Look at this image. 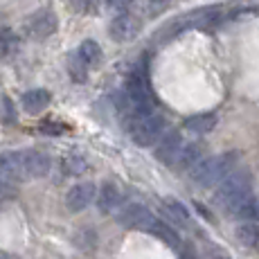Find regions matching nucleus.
<instances>
[{
    "mask_svg": "<svg viewBox=\"0 0 259 259\" xmlns=\"http://www.w3.org/2000/svg\"><path fill=\"white\" fill-rule=\"evenodd\" d=\"M239 153L228 151V153H219V156H210L205 160L196 162L192 169V181L201 187H214L223 181L226 176H230L237 167Z\"/></svg>",
    "mask_w": 259,
    "mask_h": 259,
    "instance_id": "obj_1",
    "label": "nucleus"
},
{
    "mask_svg": "<svg viewBox=\"0 0 259 259\" xmlns=\"http://www.w3.org/2000/svg\"><path fill=\"white\" fill-rule=\"evenodd\" d=\"M165 128L167 119L158 111L128 119V133H131V140L138 147H156V142L165 136Z\"/></svg>",
    "mask_w": 259,
    "mask_h": 259,
    "instance_id": "obj_2",
    "label": "nucleus"
},
{
    "mask_svg": "<svg viewBox=\"0 0 259 259\" xmlns=\"http://www.w3.org/2000/svg\"><path fill=\"white\" fill-rule=\"evenodd\" d=\"M250 185H252V181L248 171H232L230 176H226L219 183L214 201L221 207H226V210H232L239 201H243L250 194Z\"/></svg>",
    "mask_w": 259,
    "mask_h": 259,
    "instance_id": "obj_3",
    "label": "nucleus"
},
{
    "mask_svg": "<svg viewBox=\"0 0 259 259\" xmlns=\"http://www.w3.org/2000/svg\"><path fill=\"white\" fill-rule=\"evenodd\" d=\"M59 29V18L52 9H38L25 21V32L34 41H46Z\"/></svg>",
    "mask_w": 259,
    "mask_h": 259,
    "instance_id": "obj_4",
    "label": "nucleus"
},
{
    "mask_svg": "<svg viewBox=\"0 0 259 259\" xmlns=\"http://www.w3.org/2000/svg\"><path fill=\"white\" fill-rule=\"evenodd\" d=\"M18 162H21L23 181L25 178H43L50 174L52 160L48 153L38 151V149H27V151H18Z\"/></svg>",
    "mask_w": 259,
    "mask_h": 259,
    "instance_id": "obj_5",
    "label": "nucleus"
},
{
    "mask_svg": "<svg viewBox=\"0 0 259 259\" xmlns=\"http://www.w3.org/2000/svg\"><path fill=\"white\" fill-rule=\"evenodd\" d=\"M138 32H140V21H138L136 16H131V14H117L115 18L111 21L108 25V34H111L113 41H133V38L138 36Z\"/></svg>",
    "mask_w": 259,
    "mask_h": 259,
    "instance_id": "obj_6",
    "label": "nucleus"
},
{
    "mask_svg": "<svg viewBox=\"0 0 259 259\" xmlns=\"http://www.w3.org/2000/svg\"><path fill=\"white\" fill-rule=\"evenodd\" d=\"M95 196H97V187L93 185V183H77V185H72L68 189L66 194V205L70 212H83L88 205L95 201Z\"/></svg>",
    "mask_w": 259,
    "mask_h": 259,
    "instance_id": "obj_7",
    "label": "nucleus"
},
{
    "mask_svg": "<svg viewBox=\"0 0 259 259\" xmlns=\"http://www.w3.org/2000/svg\"><path fill=\"white\" fill-rule=\"evenodd\" d=\"M153 219V214L147 210L144 205H138V203H133V205H126L124 210H119L117 214V223L124 228H133V230H144L147 228V223Z\"/></svg>",
    "mask_w": 259,
    "mask_h": 259,
    "instance_id": "obj_8",
    "label": "nucleus"
},
{
    "mask_svg": "<svg viewBox=\"0 0 259 259\" xmlns=\"http://www.w3.org/2000/svg\"><path fill=\"white\" fill-rule=\"evenodd\" d=\"M50 102H52V95H50L46 88H32V91L23 93V97H21L23 111L29 113V115H41L50 106Z\"/></svg>",
    "mask_w": 259,
    "mask_h": 259,
    "instance_id": "obj_9",
    "label": "nucleus"
},
{
    "mask_svg": "<svg viewBox=\"0 0 259 259\" xmlns=\"http://www.w3.org/2000/svg\"><path fill=\"white\" fill-rule=\"evenodd\" d=\"M183 144H185V140H183L181 133H165L156 142V158L169 167V162L176 158V153L183 149Z\"/></svg>",
    "mask_w": 259,
    "mask_h": 259,
    "instance_id": "obj_10",
    "label": "nucleus"
},
{
    "mask_svg": "<svg viewBox=\"0 0 259 259\" xmlns=\"http://www.w3.org/2000/svg\"><path fill=\"white\" fill-rule=\"evenodd\" d=\"M95 201H97V210L102 214H111L117 210L119 201H122V192H119V187L115 183H104L102 189L97 192V196H95Z\"/></svg>",
    "mask_w": 259,
    "mask_h": 259,
    "instance_id": "obj_11",
    "label": "nucleus"
},
{
    "mask_svg": "<svg viewBox=\"0 0 259 259\" xmlns=\"http://www.w3.org/2000/svg\"><path fill=\"white\" fill-rule=\"evenodd\" d=\"M142 232H149V235H153V237L162 239V241H165L167 246H174V248H178V246H181V237H178V232L174 230L171 226H167L165 221H160V219H156V217H153L151 221L147 223V228H144Z\"/></svg>",
    "mask_w": 259,
    "mask_h": 259,
    "instance_id": "obj_12",
    "label": "nucleus"
},
{
    "mask_svg": "<svg viewBox=\"0 0 259 259\" xmlns=\"http://www.w3.org/2000/svg\"><path fill=\"white\" fill-rule=\"evenodd\" d=\"M198 158H201V147H198V144H187V142H185L181 151L176 153V158L169 162V167H171V169H178V171L194 169V165L198 162Z\"/></svg>",
    "mask_w": 259,
    "mask_h": 259,
    "instance_id": "obj_13",
    "label": "nucleus"
},
{
    "mask_svg": "<svg viewBox=\"0 0 259 259\" xmlns=\"http://www.w3.org/2000/svg\"><path fill=\"white\" fill-rule=\"evenodd\" d=\"M3 181H23L21 162H18V151L0 153V183Z\"/></svg>",
    "mask_w": 259,
    "mask_h": 259,
    "instance_id": "obj_14",
    "label": "nucleus"
},
{
    "mask_svg": "<svg viewBox=\"0 0 259 259\" xmlns=\"http://www.w3.org/2000/svg\"><path fill=\"white\" fill-rule=\"evenodd\" d=\"M232 212H235L239 219L248 221V223L259 221V196H252V194H248L243 201H239L237 205L232 207Z\"/></svg>",
    "mask_w": 259,
    "mask_h": 259,
    "instance_id": "obj_15",
    "label": "nucleus"
},
{
    "mask_svg": "<svg viewBox=\"0 0 259 259\" xmlns=\"http://www.w3.org/2000/svg\"><path fill=\"white\" fill-rule=\"evenodd\" d=\"M185 126H187L192 133L205 136V133L214 131V126H217V115H214V113H198V115L187 117Z\"/></svg>",
    "mask_w": 259,
    "mask_h": 259,
    "instance_id": "obj_16",
    "label": "nucleus"
},
{
    "mask_svg": "<svg viewBox=\"0 0 259 259\" xmlns=\"http://www.w3.org/2000/svg\"><path fill=\"white\" fill-rule=\"evenodd\" d=\"M77 57L81 59V61L88 66V70H91V68L102 63V48H99L97 41H91V38H88V41H83L81 46L77 48Z\"/></svg>",
    "mask_w": 259,
    "mask_h": 259,
    "instance_id": "obj_17",
    "label": "nucleus"
},
{
    "mask_svg": "<svg viewBox=\"0 0 259 259\" xmlns=\"http://www.w3.org/2000/svg\"><path fill=\"white\" fill-rule=\"evenodd\" d=\"M18 48H21V38L14 29L3 27L0 29V57L3 59H12L18 54Z\"/></svg>",
    "mask_w": 259,
    "mask_h": 259,
    "instance_id": "obj_18",
    "label": "nucleus"
},
{
    "mask_svg": "<svg viewBox=\"0 0 259 259\" xmlns=\"http://www.w3.org/2000/svg\"><path fill=\"white\" fill-rule=\"evenodd\" d=\"M162 205H165V210L169 212V217L174 219V223H178V226H187L189 223V210L181 201H176V198H165Z\"/></svg>",
    "mask_w": 259,
    "mask_h": 259,
    "instance_id": "obj_19",
    "label": "nucleus"
},
{
    "mask_svg": "<svg viewBox=\"0 0 259 259\" xmlns=\"http://www.w3.org/2000/svg\"><path fill=\"white\" fill-rule=\"evenodd\" d=\"M237 239L243 243V246H257L259 243V228L255 223H239L237 226Z\"/></svg>",
    "mask_w": 259,
    "mask_h": 259,
    "instance_id": "obj_20",
    "label": "nucleus"
},
{
    "mask_svg": "<svg viewBox=\"0 0 259 259\" xmlns=\"http://www.w3.org/2000/svg\"><path fill=\"white\" fill-rule=\"evenodd\" d=\"M68 72H70L72 81L77 83H83L88 79V66L77 57V52H72L70 59H68Z\"/></svg>",
    "mask_w": 259,
    "mask_h": 259,
    "instance_id": "obj_21",
    "label": "nucleus"
},
{
    "mask_svg": "<svg viewBox=\"0 0 259 259\" xmlns=\"http://www.w3.org/2000/svg\"><path fill=\"white\" fill-rule=\"evenodd\" d=\"M83 169H86V160H83L81 156H68L66 160H63V171H66L68 176H79Z\"/></svg>",
    "mask_w": 259,
    "mask_h": 259,
    "instance_id": "obj_22",
    "label": "nucleus"
},
{
    "mask_svg": "<svg viewBox=\"0 0 259 259\" xmlns=\"http://www.w3.org/2000/svg\"><path fill=\"white\" fill-rule=\"evenodd\" d=\"M169 5H171V0H149V3H147V12L151 14V16H158V14L165 12Z\"/></svg>",
    "mask_w": 259,
    "mask_h": 259,
    "instance_id": "obj_23",
    "label": "nucleus"
},
{
    "mask_svg": "<svg viewBox=\"0 0 259 259\" xmlns=\"http://www.w3.org/2000/svg\"><path fill=\"white\" fill-rule=\"evenodd\" d=\"M133 5V0H106V7L115 14H126V9Z\"/></svg>",
    "mask_w": 259,
    "mask_h": 259,
    "instance_id": "obj_24",
    "label": "nucleus"
},
{
    "mask_svg": "<svg viewBox=\"0 0 259 259\" xmlns=\"http://www.w3.org/2000/svg\"><path fill=\"white\" fill-rule=\"evenodd\" d=\"M41 131L43 133H61V131H66V126H61V124H59V126L57 124H43Z\"/></svg>",
    "mask_w": 259,
    "mask_h": 259,
    "instance_id": "obj_25",
    "label": "nucleus"
},
{
    "mask_svg": "<svg viewBox=\"0 0 259 259\" xmlns=\"http://www.w3.org/2000/svg\"><path fill=\"white\" fill-rule=\"evenodd\" d=\"M181 259H196V255H194L192 250H185V252L181 255Z\"/></svg>",
    "mask_w": 259,
    "mask_h": 259,
    "instance_id": "obj_26",
    "label": "nucleus"
},
{
    "mask_svg": "<svg viewBox=\"0 0 259 259\" xmlns=\"http://www.w3.org/2000/svg\"><path fill=\"white\" fill-rule=\"evenodd\" d=\"M0 192H3V183H0Z\"/></svg>",
    "mask_w": 259,
    "mask_h": 259,
    "instance_id": "obj_27",
    "label": "nucleus"
},
{
    "mask_svg": "<svg viewBox=\"0 0 259 259\" xmlns=\"http://www.w3.org/2000/svg\"><path fill=\"white\" fill-rule=\"evenodd\" d=\"M219 259H226V257H219Z\"/></svg>",
    "mask_w": 259,
    "mask_h": 259,
    "instance_id": "obj_28",
    "label": "nucleus"
}]
</instances>
